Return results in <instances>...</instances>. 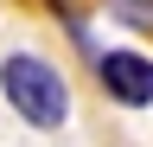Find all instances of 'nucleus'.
Returning <instances> with one entry per match:
<instances>
[{
	"mask_svg": "<svg viewBox=\"0 0 153 147\" xmlns=\"http://www.w3.org/2000/svg\"><path fill=\"white\" fill-rule=\"evenodd\" d=\"M96 77H102V90L121 109H147L153 102V58H140V51H102Z\"/></svg>",
	"mask_w": 153,
	"mask_h": 147,
	"instance_id": "f03ea898",
	"label": "nucleus"
},
{
	"mask_svg": "<svg viewBox=\"0 0 153 147\" xmlns=\"http://www.w3.org/2000/svg\"><path fill=\"white\" fill-rule=\"evenodd\" d=\"M0 96H7V109L19 122L45 128V134L70 122V83H64V70L45 64L38 51H7V58H0Z\"/></svg>",
	"mask_w": 153,
	"mask_h": 147,
	"instance_id": "f257e3e1",
	"label": "nucleus"
}]
</instances>
